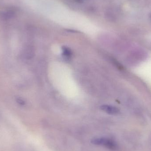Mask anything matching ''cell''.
<instances>
[{"label":"cell","instance_id":"obj_1","mask_svg":"<svg viewBox=\"0 0 151 151\" xmlns=\"http://www.w3.org/2000/svg\"><path fill=\"white\" fill-rule=\"evenodd\" d=\"M91 143L95 145H100L113 150H117L119 149V145L114 140L106 137H97L93 138Z\"/></svg>","mask_w":151,"mask_h":151},{"label":"cell","instance_id":"obj_2","mask_svg":"<svg viewBox=\"0 0 151 151\" xmlns=\"http://www.w3.org/2000/svg\"><path fill=\"white\" fill-rule=\"evenodd\" d=\"M101 109L106 113L111 115H117L120 113L119 108L112 106L104 105L101 106Z\"/></svg>","mask_w":151,"mask_h":151},{"label":"cell","instance_id":"obj_3","mask_svg":"<svg viewBox=\"0 0 151 151\" xmlns=\"http://www.w3.org/2000/svg\"><path fill=\"white\" fill-rule=\"evenodd\" d=\"M16 101L17 103L19 104L20 105H24L25 104V102L24 100L21 98L19 97H17L16 99Z\"/></svg>","mask_w":151,"mask_h":151}]
</instances>
